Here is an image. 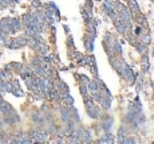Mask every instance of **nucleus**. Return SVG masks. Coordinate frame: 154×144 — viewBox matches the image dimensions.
Here are the masks:
<instances>
[{
	"label": "nucleus",
	"instance_id": "obj_1",
	"mask_svg": "<svg viewBox=\"0 0 154 144\" xmlns=\"http://www.w3.org/2000/svg\"><path fill=\"white\" fill-rule=\"evenodd\" d=\"M135 47H137V50L141 51V53L145 50V45H143V43H135Z\"/></svg>",
	"mask_w": 154,
	"mask_h": 144
}]
</instances>
